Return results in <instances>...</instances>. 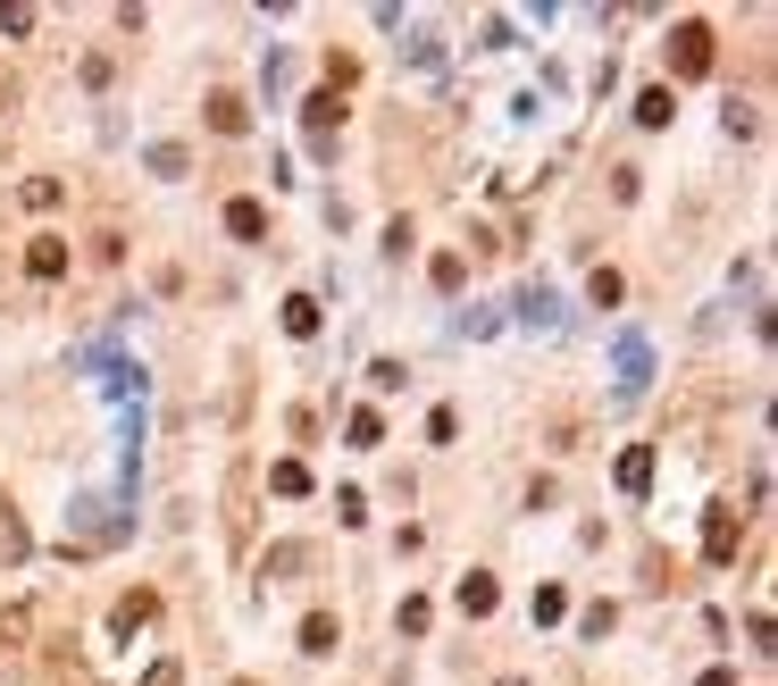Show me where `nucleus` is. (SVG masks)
Segmentation results:
<instances>
[{
	"label": "nucleus",
	"instance_id": "obj_17",
	"mask_svg": "<svg viewBox=\"0 0 778 686\" xmlns=\"http://www.w3.org/2000/svg\"><path fill=\"white\" fill-rule=\"evenodd\" d=\"M352 76H361V59H352V51H326V93H335V84H352Z\"/></svg>",
	"mask_w": 778,
	"mask_h": 686
},
{
	"label": "nucleus",
	"instance_id": "obj_4",
	"mask_svg": "<svg viewBox=\"0 0 778 686\" xmlns=\"http://www.w3.org/2000/svg\"><path fill=\"white\" fill-rule=\"evenodd\" d=\"M152 611H159V594H152V586H134V594H117L110 628H117V636H134V628H143V620H152Z\"/></svg>",
	"mask_w": 778,
	"mask_h": 686
},
{
	"label": "nucleus",
	"instance_id": "obj_3",
	"mask_svg": "<svg viewBox=\"0 0 778 686\" xmlns=\"http://www.w3.org/2000/svg\"><path fill=\"white\" fill-rule=\"evenodd\" d=\"M25 277H34V285H59V277H68V235H34V243H25Z\"/></svg>",
	"mask_w": 778,
	"mask_h": 686
},
{
	"label": "nucleus",
	"instance_id": "obj_2",
	"mask_svg": "<svg viewBox=\"0 0 778 686\" xmlns=\"http://www.w3.org/2000/svg\"><path fill=\"white\" fill-rule=\"evenodd\" d=\"M737 536H745V511L737 502H712L703 511V561H737Z\"/></svg>",
	"mask_w": 778,
	"mask_h": 686
},
{
	"label": "nucleus",
	"instance_id": "obj_6",
	"mask_svg": "<svg viewBox=\"0 0 778 686\" xmlns=\"http://www.w3.org/2000/svg\"><path fill=\"white\" fill-rule=\"evenodd\" d=\"M302 126H310V143H326V134L343 126V101H335V93H310V101H302Z\"/></svg>",
	"mask_w": 778,
	"mask_h": 686
},
{
	"label": "nucleus",
	"instance_id": "obj_16",
	"mask_svg": "<svg viewBox=\"0 0 778 686\" xmlns=\"http://www.w3.org/2000/svg\"><path fill=\"white\" fill-rule=\"evenodd\" d=\"M427 277H436V285H444V293H453V285H460V277H469V260H460V251H436V268H427Z\"/></svg>",
	"mask_w": 778,
	"mask_h": 686
},
{
	"label": "nucleus",
	"instance_id": "obj_12",
	"mask_svg": "<svg viewBox=\"0 0 778 686\" xmlns=\"http://www.w3.org/2000/svg\"><path fill=\"white\" fill-rule=\"evenodd\" d=\"M286 335H319V302L310 293H286Z\"/></svg>",
	"mask_w": 778,
	"mask_h": 686
},
{
	"label": "nucleus",
	"instance_id": "obj_7",
	"mask_svg": "<svg viewBox=\"0 0 778 686\" xmlns=\"http://www.w3.org/2000/svg\"><path fill=\"white\" fill-rule=\"evenodd\" d=\"M653 486V444H627L620 453V495H645Z\"/></svg>",
	"mask_w": 778,
	"mask_h": 686
},
{
	"label": "nucleus",
	"instance_id": "obj_10",
	"mask_svg": "<svg viewBox=\"0 0 778 686\" xmlns=\"http://www.w3.org/2000/svg\"><path fill=\"white\" fill-rule=\"evenodd\" d=\"M209 126H218V134H243V126H251L243 93H209Z\"/></svg>",
	"mask_w": 778,
	"mask_h": 686
},
{
	"label": "nucleus",
	"instance_id": "obj_1",
	"mask_svg": "<svg viewBox=\"0 0 778 686\" xmlns=\"http://www.w3.org/2000/svg\"><path fill=\"white\" fill-rule=\"evenodd\" d=\"M670 76H712V25L703 18H686V25H670Z\"/></svg>",
	"mask_w": 778,
	"mask_h": 686
},
{
	"label": "nucleus",
	"instance_id": "obj_11",
	"mask_svg": "<svg viewBox=\"0 0 778 686\" xmlns=\"http://www.w3.org/2000/svg\"><path fill=\"white\" fill-rule=\"evenodd\" d=\"M335 645H343L335 611H310V620H302V653H335Z\"/></svg>",
	"mask_w": 778,
	"mask_h": 686
},
{
	"label": "nucleus",
	"instance_id": "obj_13",
	"mask_svg": "<svg viewBox=\"0 0 778 686\" xmlns=\"http://www.w3.org/2000/svg\"><path fill=\"white\" fill-rule=\"evenodd\" d=\"M268 486H277V495H310V469H302V460H277V469H268Z\"/></svg>",
	"mask_w": 778,
	"mask_h": 686
},
{
	"label": "nucleus",
	"instance_id": "obj_18",
	"mask_svg": "<svg viewBox=\"0 0 778 686\" xmlns=\"http://www.w3.org/2000/svg\"><path fill=\"white\" fill-rule=\"evenodd\" d=\"M18 636H25V611H0V653L18 645Z\"/></svg>",
	"mask_w": 778,
	"mask_h": 686
},
{
	"label": "nucleus",
	"instance_id": "obj_14",
	"mask_svg": "<svg viewBox=\"0 0 778 686\" xmlns=\"http://www.w3.org/2000/svg\"><path fill=\"white\" fill-rule=\"evenodd\" d=\"M25 210H59V176H25Z\"/></svg>",
	"mask_w": 778,
	"mask_h": 686
},
{
	"label": "nucleus",
	"instance_id": "obj_9",
	"mask_svg": "<svg viewBox=\"0 0 778 686\" xmlns=\"http://www.w3.org/2000/svg\"><path fill=\"white\" fill-rule=\"evenodd\" d=\"M670 117H678V93H670V84L636 93V126H670Z\"/></svg>",
	"mask_w": 778,
	"mask_h": 686
},
{
	"label": "nucleus",
	"instance_id": "obj_15",
	"mask_svg": "<svg viewBox=\"0 0 778 686\" xmlns=\"http://www.w3.org/2000/svg\"><path fill=\"white\" fill-rule=\"evenodd\" d=\"M561 611H570V594H561V586H536V628H552Z\"/></svg>",
	"mask_w": 778,
	"mask_h": 686
},
{
	"label": "nucleus",
	"instance_id": "obj_5",
	"mask_svg": "<svg viewBox=\"0 0 778 686\" xmlns=\"http://www.w3.org/2000/svg\"><path fill=\"white\" fill-rule=\"evenodd\" d=\"M453 603H460V611H469V620H486V611H494V603H502V586H494V578H486V570H469V578H460V594H453Z\"/></svg>",
	"mask_w": 778,
	"mask_h": 686
},
{
	"label": "nucleus",
	"instance_id": "obj_8",
	"mask_svg": "<svg viewBox=\"0 0 778 686\" xmlns=\"http://www.w3.org/2000/svg\"><path fill=\"white\" fill-rule=\"evenodd\" d=\"M227 235H235V243H260V235H268V210H260V201H227Z\"/></svg>",
	"mask_w": 778,
	"mask_h": 686
}]
</instances>
